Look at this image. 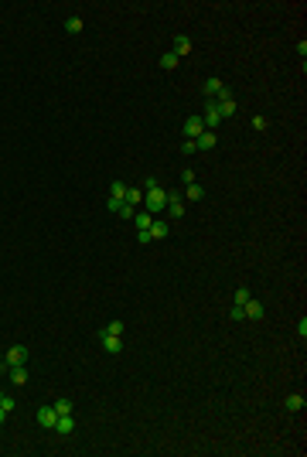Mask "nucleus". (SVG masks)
Masks as SVG:
<instances>
[{"label": "nucleus", "instance_id": "21", "mask_svg": "<svg viewBox=\"0 0 307 457\" xmlns=\"http://www.w3.org/2000/svg\"><path fill=\"white\" fill-rule=\"evenodd\" d=\"M160 65H164L168 72H171V68H178V55H174V52H164V55H160Z\"/></svg>", "mask_w": 307, "mask_h": 457}, {"label": "nucleus", "instance_id": "2", "mask_svg": "<svg viewBox=\"0 0 307 457\" xmlns=\"http://www.w3.org/2000/svg\"><path fill=\"white\" fill-rule=\"evenodd\" d=\"M99 344H102V352H110V355H120V352H123V338H120V334H110V331H99Z\"/></svg>", "mask_w": 307, "mask_h": 457}, {"label": "nucleus", "instance_id": "3", "mask_svg": "<svg viewBox=\"0 0 307 457\" xmlns=\"http://www.w3.org/2000/svg\"><path fill=\"white\" fill-rule=\"evenodd\" d=\"M4 362H7V368H10V365H24L28 362V348H24V344H10V348L4 352Z\"/></svg>", "mask_w": 307, "mask_h": 457}, {"label": "nucleus", "instance_id": "27", "mask_svg": "<svg viewBox=\"0 0 307 457\" xmlns=\"http://www.w3.org/2000/svg\"><path fill=\"white\" fill-rule=\"evenodd\" d=\"M229 318H232V321H246V310H242V307L236 304V307L229 310Z\"/></svg>", "mask_w": 307, "mask_h": 457}, {"label": "nucleus", "instance_id": "11", "mask_svg": "<svg viewBox=\"0 0 307 457\" xmlns=\"http://www.w3.org/2000/svg\"><path fill=\"white\" fill-rule=\"evenodd\" d=\"M168 212H171V218H181L184 215V198L181 194H168Z\"/></svg>", "mask_w": 307, "mask_h": 457}, {"label": "nucleus", "instance_id": "9", "mask_svg": "<svg viewBox=\"0 0 307 457\" xmlns=\"http://www.w3.org/2000/svg\"><path fill=\"white\" fill-rule=\"evenodd\" d=\"M76 430V420H72V413H62V416L55 420V434H62V437H68Z\"/></svg>", "mask_w": 307, "mask_h": 457}, {"label": "nucleus", "instance_id": "23", "mask_svg": "<svg viewBox=\"0 0 307 457\" xmlns=\"http://www.w3.org/2000/svg\"><path fill=\"white\" fill-rule=\"evenodd\" d=\"M65 28H68V34H78V31H82V18H68Z\"/></svg>", "mask_w": 307, "mask_h": 457}, {"label": "nucleus", "instance_id": "26", "mask_svg": "<svg viewBox=\"0 0 307 457\" xmlns=\"http://www.w3.org/2000/svg\"><path fill=\"white\" fill-rule=\"evenodd\" d=\"M136 242H140V246H150V242H154L150 232H147V228H140V232H136Z\"/></svg>", "mask_w": 307, "mask_h": 457}, {"label": "nucleus", "instance_id": "24", "mask_svg": "<svg viewBox=\"0 0 307 457\" xmlns=\"http://www.w3.org/2000/svg\"><path fill=\"white\" fill-rule=\"evenodd\" d=\"M126 194V184L123 181H113V188H110V198H123Z\"/></svg>", "mask_w": 307, "mask_h": 457}, {"label": "nucleus", "instance_id": "7", "mask_svg": "<svg viewBox=\"0 0 307 457\" xmlns=\"http://www.w3.org/2000/svg\"><path fill=\"white\" fill-rule=\"evenodd\" d=\"M202 123H205V130H215V126L222 123V116H218V106H215L212 99H208V106H205V120H202Z\"/></svg>", "mask_w": 307, "mask_h": 457}, {"label": "nucleus", "instance_id": "34", "mask_svg": "<svg viewBox=\"0 0 307 457\" xmlns=\"http://www.w3.org/2000/svg\"><path fill=\"white\" fill-rule=\"evenodd\" d=\"M4 368H7V362H0V376H4Z\"/></svg>", "mask_w": 307, "mask_h": 457}, {"label": "nucleus", "instance_id": "8", "mask_svg": "<svg viewBox=\"0 0 307 457\" xmlns=\"http://www.w3.org/2000/svg\"><path fill=\"white\" fill-rule=\"evenodd\" d=\"M242 310H246V318H250V321H260V318H266V307L260 304V300H246V304H242Z\"/></svg>", "mask_w": 307, "mask_h": 457}, {"label": "nucleus", "instance_id": "13", "mask_svg": "<svg viewBox=\"0 0 307 457\" xmlns=\"http://www.w3.org/2000/svg\"><path fill=\"white\" fill-rule=\"evenodd\" d=\"M205 198V188L194 181V184H184V202H202Z\"/></svg>", "mask_w": 307, "mask_h": 457}, {"label": "nucleus", "instance_id": "31", "mask_svg": "<svg viewBox=\"0 0 307 457\" xmlns=\"http://www.w3.org/2000/svg\"><path fill=\"white\" fill-rule=\"evenodd\" d=\"M194 150H198V147H194V140H184V144H181V154H188V157H192Z\"/></svg>", "mask_w": 307, "mask_h": 457}, {"label": "nucleus", "instance_id": "6", "mask_svg": "<svg viewBox=\"0 0 307 457\" xmlns=\"http://www.w3.org/2000/svg\"><path fill=\"white\" fill-rule=\"evenodd\" d=\"M202 134H205V123H202L198 116H192V120H184V136H188V140H198Z\"/></svg>", "mask_w": 307, "mask_h": 457}, {"label": "nucleus", "instance_id": "5", "mask_svg": "<svg viewBox=\"0 0 307 457\" xmlns=\"http://www.w3.org/2000/svg\"><path fill=\"white\" fill-rule=\"evenodd\" d=\"M34 420H38V426H44V430H55V420H58L55 406H41L38 413H34Z\"/></svg>", "mask_w": 307, "mask_h": 457}, {"label": "nucleus", "instance_id": "16", "mask_svg": "<svg viewBox=\"0 0 307 457\" xmlns=\"http://www.w3.org/2000/svg\"><path fill=\"white\" fill-rule=\"evenodd\" d=\"M174 55H178V58L192 55V41L184 38V34H178V38H174Z\"/></svg>", "mask_w": 307, "mask_h": 457}, {"label": "nucleus", "instance_id": "33", "mask_svg": "<svg viewBox=\"0 0 307 457\" xmlns=\"http://www.w3.org/2000/svg\"><path fill=\"white\" fill-rule=\"evenodd\" d=\"M4 420H7V410H4V406H0V423H4Z\"/></svg>", "mask_w": 307, "mask_h": 457}, {"label": "nucleus", "instance_id": "12", "mask_svg": "<svg viewBox=\"0 0 307 457\" xmlns=\"http://www.w3.org/2000/svg\"><path fill=\"white\" fill-rule=\"evenodd\" d=\"M215 140H218V134H215V130H205V134L194 140V147H198V150H212V147H215Z\"/></svg>", "mask_w": 307, "mask_h": 457}, {"label": "nucleus", "instance_id": "20", "mask_svg": "<svg viewBox=\"0 0 307 457\" xmlns=\"http://www.w3.org/2000/svg\"><path fill=\"white\" fill-rule=\"evenodd\" d=\"M52 406H55V413H58V416H62V413H72V400H68V396H62V400H55Z\"/></svg>", "mask_w": 307, "mask_h": 457}, {"label": "nucleus", "instance_id": "36", "mask_svg": "<svg viewBox=\"0 0 307 457\" xmlns=\"http://www.w3.org/2000/svg\"><path fill=\"white\" fill-rule=\"evenodd\" d=\"M0 396H4V392H0Z\"/></svg>", "mask_w": 307, "mask_h": 457}, {"label": "nucleus", "instance_id": "35", "mask_svg": "<svg viewBox=\"0 0 307 457\" xmlns=\"http://www.w3.org/2000/svg\"><path fill=\"white\" fill-rule=\"evenodd\" d=\"M0 362H4V352H0Z\"/></svg>", "mask_w": 307, "mask_h": 457}, {"label": "nucleus", "instance_id": "29", "mask_svg": "<svg viewBox=\"0 0 307 457\" xmlns=\"http://www.w3.org/2000/svg\"><path fill=\"white\" fill-rule=\"evenodd\" d=\"M106 208H110V212H113V215H116V212L123 208V198H110V202H106Z\"/></svg>", "mask_w": 307, "mask_h": 457}, {"label": "nucleus", "instance_id": "10", "mask_svg": "<svg viewBox=\"0 0 307 457\" xmlns=\"http://www.w3.org/2000/svg\"><path fill=\"white\" fill-rule=\"evenodd\" d=\"M147 232H150V239H168V236H171V226H168V222H160V218H154Z\"/></svg>", "mask_w": 307, "mask_h": 457}, {"label": "nucleus", "instance_id": "17", "mask_svg": "<svg viewBox=\"0 0 307 457\" xmlns=\"http://www.w3.org/2000/svg\"><path fill=\"white\" fill-rule=\"evenodd\" d=\"M215 106H218V116H222V120H226V116H232L236 113V99H218V102H215Z\"/></svg>", "mask_w": 307, "mask_h": 457}, {"label": "nucleus", "instance_id": "15", "mask_svg": "<svg viewBox=\"0 0 307 457\" xmlns=\"http://www.w3.org/2000/svg\"><path fill=\"white\" fill-rule=\"evenodd\" d=\"M284 406H287L290 413H304L307 400H304V396H300V392H294V396H287V402H284Z\"/></svg>", "mask_w": 307, "mask_h": 457}, {"label": "nucleus", "instance_id": "4", "mask_svg": "<svg viewBox=\"0 0 307 457\" xmlns=\"http://www.w3.org/2000/svg\"><path fill=\"white\" fill-rule=\"evenodd\" d=\"M205 96H208L212 102H215V99H229V89H226V86H222V82H218V78H205Z\"/></svg>", "mask_w": 307, "mask_h": 457}, {"label": "nucleus", "instance_id": "14", "mask_svg": "<svg viewBox=\"0 0 307 457\" xmlns=\"http://www.w3.org/2000/svg\"><path fill=\"white\" fill-rule=\"evenodd\" d=\"M123 202H126L130 208H136V205H144V188H126V194H123Z\"/></svg>", "mask_w": 307, "mask_h": 457}, {"label": "nucleus", "instance_id": "32", "mask_svg": "<svg viewBox=\"0 0 307 457\" xmlns=\"http://www.w3.org/2000/svg\"><path fill=\"white\" fill-rule=\"evenodd\" d=\"M252 126H256V130H266V126H270L266 116H252Z\"/></svg>", "mask_w": 307, "mask_h": 457}, {"label": "nucleus", "instance_id": "1", "mask_svg": "<svg viewBox=\"0 0 307 457\" xmlns=\"http://www.w3.org/2000/svg\"><path fill=\"white\" fill-rule=\"evenodd\" d=\"M144 208L150 212V215H160V212L168 208V191L160 188V184H154V188H144Z\"/></svg>", "mask_w": 307, "mask_h": 457}, {"label": "nucleus", "instance_id": "18", "mask_svg": "<svg viewBox=\"0 0 307 457\" xmlns=\"http://www.w3.org/2000/svg\"><path fill=\"white\" fill-rule=\"evenodd\" d=\"M10 382H14V386H24V382H28V368H24V365H10Z\"/></svg>", "mask_w": 307, "mask_h": 457}, {"label": "nucleus", "instance_id": "28", "mask_svg": "<svg viewBox=\"0 0 307 457\" xmlns=\"http://www.w3.org/2000/svg\"><path fill=\"white\" fill-rule=\"evenodd\" d=\"M116 215H120V218H134V215H136V208H130V205H126V202H123V208L116 212Z\"/></svg>", "mask_w": 307, "mask_h": 457}, {"label": "nucleus", "instance_id": "30", "mask_svg": "<svg viewBox=\"0 0 307 457\" xmlns=\"http://www.w3.org/2000/svg\"><path fill=\"white\" fill-rule=\"evenodd\" d=\"M0 406H4V410H7V413H10V410H14V406H18V402H14V396H0Z\"/></svg>", "mask_w": 307, "mask_h": 457}, {"label": "nucleus", "instance_id": "19", "mask_svg": "<svg viewBox=\"0 0 307 457\" xmlns=\"http://www.w3.org/2000/svg\"><path fill=\"white\" fill-rule=\"evenodd\" d=\"M134 218H136V232H140V228H150V222H154L150 212H136Z\"/></svg>", "mask_w": 307, "mask_h": 457}, {"label": "nucleus", "instance_id": "25", "mask_svg": "<svg viewBox=\"0 0 307 457\" xmlns=\"http://www.w3.org/2000/svg\"><path fill=\"white\" fill-rule=\"evenodd\" d=\"M250 297H252V294H250V290H246V286H239V290H236V304H239V307L246 304V300H250Z\"/></svg>", "mask_w": 307, "mask_h": 457}, {"label": "nucleus", "instance_id": "22", "mask_svg": "<svg viewBox=\"0 0 307 457\" xmlns=\"http://www.w3.org/2000/svg\"><path fill=\"white\" fill-rule=\"evenodd\" d=\"M102 331H110V334H123V331H126V324H123V321H110Z\"/></svg>", "mask_w": 307, "mask_h": 457}]
</instances>
